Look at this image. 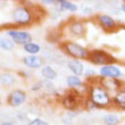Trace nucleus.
Here are the masks:
<instances>
[{"instance_id": "nucleus-25", "label": "nucleus", "mask_w": 125, "mask_h": 125, "mask_svg": "<svg viewBox=\"0 0 125 125\" xmlns=\"http://www.w3.org/2000/svg\"><path fill=\"white\" fill-rule=\"evenodd\" d=\"M1 125H14V124L11 122H7V121H6V122H2V123H1Z\"/></svg>"}, {"instance_id": "nucleus-3", "label": "nucleus", "mask_w": 125, "mask_h": 125, "mask_svg": "<svg viewBox=\"0 0 125 125\" xmlns=\"http://www.w3.org/2000/svg\"><path fill=\"white\" fill-rule=\"evenodd\" d=\"M62 49L65 51L67 56H69L72 59H79V60H89L90 56V50L82 44L72 41V40H67L62 43Z\"/></svg>"}, {"instance_id": "nucleus-5", "label": "nucleus", "mask_w": 125, "mask_h": 125, "mask_svg": "<svg viewBox=\"0 0 125 125\" xmlns=\"http://www.w3.org/2000/svg\"><path fill=\"white\" fill-rule=\"evenodd\" d=\"M6 35L9 36L10 39L14 41L15 44L18 46H25L27 43L32 42V35L30 32L24 30H20V29H9L6 31Z\"/></svg>"}, {"instance_id": "nucleus-16", "label": "nucleus", "mask_w": 125, "mask_h": 125, "mask_svg": "<svg viewBox=\"0 0 125 125\" xmlns=\"http://www.w3.org/2000/svg\"><path fill=\"white\" fill-rule=\"evenodd\" d=\"M40 73H41V76L47 81H53L58 76L57 71L50 65H44L42 68L40 69Z\"/></svg>"}, {"instance_id": "nucleus-13", "label": "nucleus", "mask_w": 125, "mask_h": 125, "mask_svg": "<svg viewBox=\"0 0 125 125\" xmlns=\"http://www.w3.org/2000/svg\"><path fill=\"white\" fill-rule=\"evenodd\" d=\"M67 68L69 69V72L72 73L73 75L81 76L84 73V64L82 62V60L69 59L67 62Z\"/></svg>"}, {"instance_id": "nucleus-8", "label": "nucleus", "mask_w": 125, "mask_h": 125, "mask_svg": "<svg viewBox=\"0 0 125 125\" xmlns=\"http://www.w3.org/2000/svg\"><path fill=\"white\" fill-rule=\"evenodd\" d=\"M97 23L100 25L102 30H105L106 32H113L117 29V22L114 17H112L108 14H98L95 16Z\"/></svg>"}, {"instance_id": "nucleus-9", "label": "nucleus", "mask_w": 125, "mask_h": 125, "mask_svg": "<svg viewBox=\"0 0 125 125\" xmlns=\"http://www.w3.org/2000/svg\"><path fill=\"white\" fill-rule=\"evenodd\" d=\"M99 83L100 85L104 86L110 94L115 95L116 93L118 92L119 90L122 89L123 83L119 79H109V77H100L99 79Z\"/></svg>"}, {"instance_id": "nucleus-24", "label": "nucleus", "mask_w": 125, "mask_h": 125, "mask_svg": "<svg viewBox=\"0 0 125 125\" xmlns=\"http://www.w3.org/2000/svg\"><path fill=\"white\" fill-rule=\"evenodd\" d=\"M35 85L36 86H32V88H31V89H32V91H35V90H38V89H41V88H42V82L35 83Z\"/></svg>"}, {"instance_id": "nucleus-26", "label": "nucleus", "mask_w": 125, "mask_h": 125, "mask_svg": "<svg viewBox=\"0 0 125 125\" xmlns=\"http://www.w3.org/2000/svg\"><path fill=\"white\" fill-rule=\"evenodd\" d=\"M121 10L124 11V14H125V3H122V5H121Z\"/></svg>"}, {"instance_id": "nucleus-22", "label": "nucleus", "mask_w": 125, "mask_h": 125, "mask_svg": "<svg viewBox=\"0 0 125 125\" xmlns=\"http://www.w3.org/2000/svg\"><path fill=\"white\" fill-rule=\"evenodd\" d=\"M27 125H49V124L42 118H34L32 121H30Z\"/></svg>"}, {"instance_id": "nucleus-23", "label": "nucleus", "mask_w": 125, "mask_h": 125, "mask_svg": "<svg viewBox=\"0 0 125 125\" xmlns=\"http://www.w3.org/2000/svg\"><path fill=\"white\" fill-rule=\"evenodd\" d=\"M41 2L46 5H58V0H42Z\"/></svg>"}, {"instance_id": "nucleus-14", "label": "nucleus", "mask_w": 125, "mask_h": 125, "mask_svg": "<svg viewBox=\"0 0 125 125\" xmlns=\"http://www.w3.org/2000/svg\"><path fill=\"white\" fill-rule=\"evenodd\" d=\"M66 84L68 85V88L71 90H76V91H80V90L84 88V83L81 79H80V76H76V75H68L66 77Z\"/></svg>"}, {"instance_id": "nucleus-17", "label": "nucleus", "mask_w": 125, "mask_h": 125, "mask_svg": "<svg viewBox=\"0 0 125 125\" xmlns=\"http://www.w3.org/2000/svg\"><path fill=\"white\" fill-rule=\"evenodd\" d=\"M58 7L60 11H71V13H76L79 9L76 3L67 0H58Z\"/></svg>"}, {"instance_id": "nucleus-12", "label": "nucleus", "mask_w": 125, "mask_h": 125, "mask_svg": "<svg viewBox=\"0 0 125 125\" xmlns=\"http://www.w3.org/2000/svg\"><path fill=\"white\" fill-rule=\"evenodd\" d=\"M22 62L30 69H41L43 67V64H44L43 58L41 56H38V55H26L25 57H23Z\"/></svg>"}, {"instance_id": "nucleus-20", "label": "nucleus", "mask_w": 125, "mask_h": 125, "mask_svg": "<svg viewBox=\"0 0 125 125\" xmlns=\"http://www.w3.org/2000/svg\"><path fill=\"white\" fill-rule=\"evenodd\" d=\"M14 47H15V43L11 39H10L9 36H1L0 38V48L5 51H10V50L14 49Z\"/></svg>"}, {"instance_id": "nucleus-4", "label": "nucleus", "mask_w": 125, "mask_h": 125, "mask_svg": "<svg viewBox=\"0 0 125 125\" xmlns=\"http://www.w3.org/2000/svg\"><path fill=\"white\" fill-rule=\"evenodd\" d=\"M89 62L93 65L97 66H106L110 65V64H115L116 59L114 57L108 53L106 50L102 49H94L90 50V56H89Z\"/></svg>"}, {"instance_id": "nucleus-11", "label": "nucleus", "mask_w": 125, "mask_h": 125, "mask_svg": "<svg viewBox=\"0 0 125 125\" xmlns=\"http://www.w3.org/2000/svg\"><path fill=\"white\" fill-rule=\"evenodd\" d=\"M100 77H109V79H121L123 76L122 69L119 68L116 64H110L100 67L99 69Z\"/></svg>"}, {"instance_id": "nucleus-2", "label": "nucleus", "mask_w": 125, "mask_h": 125, "mask_svg": "<svg viewBox=\"0 0 125 125\" xmlns=\"http://www.w3.org/2000/svg\"><path fill=\"white\" fill-rule=\"evenodd\" d=\"M11 21L16 26H29L34 21V13L26 5H18L11 11Z\"/></svg>"}, {"instance_id": "nucleus-6", "label": "nucleus", "mask_w": 125, "mask_h": 125, "mask_svg": "<svg viewBox=\"0 0 125 125\" xmlns=\"http://www.w3.org/2000/svg\"><path fill=\"white\" fill-rule=\"evenodd\" d=\"M80 102H81V93L76 90H71L67 92L62 99V107L67 110H74L79 107Z\"/></svg>"}, {"instance_id": "nucleus-19", "label": "nucleus", "mask_w": 125, "mask_h": 125, "mask_svg": "<svg viewBox=\"0 0 125 125\" xmlns=\"http://www.w3.org/2000/svg\"><path fill=\"white\" fill-rule=\"evenodd\" d=\"M102 121L106 125H119L121 123V118L118 117V115H116L114 113H108V114L104 115Z\"/></svg>"}, {"instance_id": "nucleus-1", "label": "nucleus", "mask_w": 125, "mask_h": 125, "mask_svg": "<svg viewBox=\"0 0 125 125\" xmlns=\"http://www.w3.org/2000/svg\"><path fill=\"white\" fill-rule=\"evenodd\" d=\"M88 99L97 108H109L113 106L112 94L100 85V83H92L90 84V89L88 92Z\"/></svg>"}, {"instance_id": "nucleus-21", "label": "nucleus", "mask_w": 125, "mask_h": 125, "mask_svg": "<svg viewBox=\"0 0 125 125\" xmlns=\"http://www.w3.org/2000/svg\"><path fill=\"white\" fill-rule=\"evenodd\" d=\"M23 50L27 55H38V53L41 51V46L32 41V42L25 44V46L23 47Z\"/></svg>"}, {"instance_id": "nucleus-18", "label": "nucleus", "mask_w": 125, "mask_h": 125, "mask_svg": "<svg viewBox=\"0 0 125 125\" xmlns=\"http://www.w3.org/2000/svg\"><path fill=\"white\" fill-rule=\"evenodd\" d=\"M0 82H1V85L6 86V88H9V86H13L16 82V77L14 74L11 73H2L1 76H0Z\"/></svg>"}, {"instance_id": "nucleus-10", "label": "nucleus", "mask_w": 125, "mask_h": 125, "mask_svg": "<svg viewBox=\"0 0 125 125\" xmlns=\"http://www.w3.org/2000/svg\"><path fill=\"white\" fill-rule=\"evenodd\" d=\"M27 99V94L24 90L21 89H16L13 90L11 92L8 94L7 97V102L10 107H20L23 104H25Z\"/></svg>"}, {"instance_id": "nucleus-7", "label": "nucleus", "mask_w": 125, "mask_h": 125, "mask_svg": "<svg viewBox=\"0 0 125 125\" xmlns=\"http://www.w3.org/2000/svg\"><path fill=\"white\" fill-rule=\"evenodd\" d=\"M66 31L73 38H83L86 33V26L81 20H72L66 25Z\"/></svg>"}, {"instance_id": "nucleus-15", "label": "nucleus", "mask_w": 125, "mask_h": 125, "mask_svg": "<svg viewBox=\"0 0 125 125\" xmlns=\"http://www.w3.org/2000/svg\"><path fill=\"white\" fill-rule=\"evenodd\" d=\"M113 106L117 109L125 110V86H123L115 95H113Z\"/></svg>"}]
</instances>
